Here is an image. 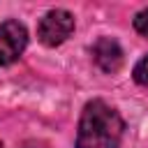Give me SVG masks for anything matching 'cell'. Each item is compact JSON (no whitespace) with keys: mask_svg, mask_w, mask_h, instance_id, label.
<instances>
[{"mask_svg":"<svg viewBox=\"0 0 148 148\" xmlns=\"http://www.w3.org/2000/svg\"><path fill=\"white\" fill-rule=\"evenodd\" d=\"M92 58H95L97 67H99L102 72H109V74L116 72V69L123 65V51H120L118 42L111 39V37H99V39L95 42V46H92Z\"/></svg>","mask_w":148,"mask_h":148,"instance_id":"277c9868","label":"cell"},{"mask_svg":"<svg viewBox=\"0 0 148 148\" xmlns=\"http://www.w3.org/2000/svg\"><path fill=\"white\" fill-rule=\"evenodd\" d=\"M0 148H2V143H0Z\"/></svg>","mask_w":148,"mask_h":148,"instance_id":"52a82bcc","label":"cell"},{"mask_svg":"<svg viewBox=\"0 0 148 148\" xmlns=\"http://www.w3.org/2000/svg\"><path fill=\"white\" fill-rule=\"evenodd\" d=\"M134 28H136V32H141L143 37H148V9H143V12L136 14V18H134Z\"/></svg>","mask_w":148,"mask_h":148,"instance_id":"8992f818","label":"cell"},{"mask_svg":"<svg viewBox=\"0 0 148 148\" xmlns=\"http://www.w3.org/2000/svg\"><path fill=\"white\" fill-rule=\"evenodd\" d=\"M134 79H136L139 83L148 86V56L136 62V67H134Z\"/></svg>","mask_w":148,"mask_h":148,"instance_id":"5b68a950","label":"cell"},{"mask_svg":"<svg viewBox=\"0 0 148 148\" xmlns=\"http://www.w3.org/2000/svg\"><path fill=\"white\" fill-rule=\"evenodd\" d=\"M28 32L18 21H5L0 25V65H12L25 49Z\"/></svg>","mask_w":148,"mask_h":148,"instance_id":"3957f363","label":"cell"},{"mask_svg":"<svg viewBox=\"0 0 148 148\" xmlns=\"http://www.w3.org/2000/svg\"><path fill=\"white\" fill-rule=\"evenodd\" d=\"M123 118L102 99L86 104L79 123L76 148H118L123 139Z\"/></svg>","mask_w":148,"mask_h":148,"instance_id":"6da1fadb","label":"cell"},{"mask_svg":"<svg viewBox=\"0 0 148 148\" xmlns=\"http://www.w3.org/2000/svg\"><path fill=\"white\" fill-rule=\"evenodd\" d=\"M74 30V18L65 9H51L37 25V37L44 46H58L62 44Z\"/></svg>","mask_w":148,"mask_h":148,"instance_id":"7a4b0ae2","label":"cell"}]
</instances>
